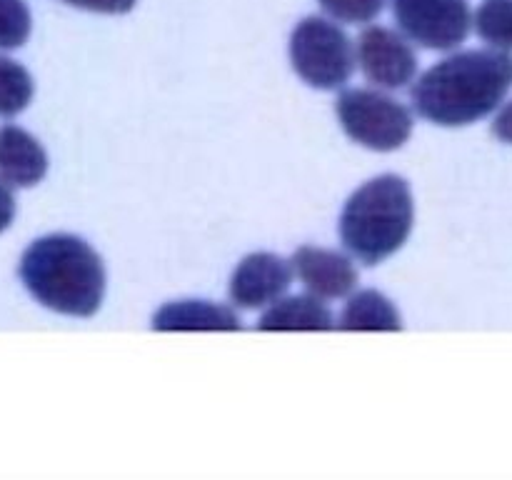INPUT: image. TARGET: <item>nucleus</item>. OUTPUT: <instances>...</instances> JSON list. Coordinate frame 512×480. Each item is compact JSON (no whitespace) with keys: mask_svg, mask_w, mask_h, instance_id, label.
I'll return each instance as SVG.
<instances>
[{"mask_svg":"<svg viewBox=\"0 0 512 480\" xmlns=\"http://www.w3.org/2000/svg\"><path fill=\"white\" fill-rule=\"evenodd\" d=\"M512 88V55L463 50L425 70L410 88L420 118L443 128L478 123L500 108Z\"/></svg>","mask_w":512,"mask_h":480,"instance_id":"1","label":"nucleus"},{"mask_svg":"<svg viewBox=\"0 0 512 480\" xmlns=\"http://www.w3.org/2000/svg\"><path fill=\"white\" fill-rule=\"evenodd\" d=\"M18 273L25 290L60 315L90 318L103 305L105 265L78 235L53 233L33 240Z\"/></svg>","mask_w":512,"mask_h":480,"instance_id":"2","label":"nucleus"},{"mask_svg":"<svg viewBox=\"0 0 512 480\" xmlns=\"http://www.w3.org/2000/svg\"><path fill=\"white\" fill-rule=\"evenodd\" d=\"M415 223L413 190L400 175H378L355 190L340 213V240L355 260L378 265L408 243Z\"/></svg>","mask_w":512,"mask_h":480,"instance_id":"3","label":"nucleus"},{"mask_svg":"<svg viewBox=\"0 0 512 480\" xmlns=\"http://www.w3.org/2000/svg\"><path fill=\"white\" fill-rule=\"evenodd\" d=\"M293 70L318 90H338L353 78L358 50L338 20L308 15L290 35Z\"/></svg>","mask_w":512,"mask_h":480,"instance_id":"4","label":"nucleus"},{"mask_svg":"<svg viewBox=\"0 0 512 480\" xmlns=\"http://www.w3.org/2000/svg\"><path fill=\"white\" fill-rule=\"evenodd\" d=\"M335 113L350 140L378 153L403 148L413 135V113L380 88L343 90Z\"/></svg>","mask_w":512,"mask_h":480,"instance_id":"5","label":"nucleus"},{"mask_svg":"<svg viewBox=\"0 0 512 480\" xmlns=\"http://www.w3.org/2000/svg\"><path fill=\"white\" fill-rule=\"evenodd\" d=\"M400 33L428 50H455L473 28L468 0H390Z\"/></svg>","mask_w":512,"mask_h":480,"instance_id":"6","label":"nucleus"},{"mask_svg":"<svg viewBox=\"0 0 512 480\" xmlns=\"http://www.w3.org/2000/svg\"><path fill=\"white\" fill-rule=\"evenodd\" d=\"M358 68L365 80L380 90H398L408 83H415L418 75V55L403 33L385 25H368L360 33Z\"/></svg>","mask_w":512,"mask_h":480,"instance_id":"7","label":"nucleus"},{"mask_svg":"<svg viewBox=\"0 0 512 480\" xmlns=\"http://www.w3.org/2000/svg\"><path fill=\"white\" fill-rule=\"evenodd\" d=\"M293 263L275 253H253L238 263L230 278V303L243 310L268 308L288 293Z\"/></svg>","mask_w":512,"mask_h":480,"instance_id":"8","label":"nucleus"},{"mask_svg":"<svg viewBox=\"0 0 512 480\" xmlns=\"http://www.w3.org/2000/svg\"><path fill=\"white\" fill-rule=\"evenodd\" d=\"M290 263L305 290L323 300L348 298L358 285V270H355L353 260L338 250L303 245L295 250Z\"/></svg>","mask_w":512,"mask_h":480,"instance_id":"9","label":"nucleus"},{"mask_svg":"<svg viewBox=\"0 0 512 480\" xmlns=\"http://www.w3.org/2000/svg\"><path fill=\"white\" fill-rule=\"evenodd\" d=\"M48 173V155L38 138L18 125L0 128V178L10 188H33Z\"/></svg>","mask_w":512,"mask_h":480,"instance_id":"10","label":"nucleus"},{"mask_svg":"<svg viewBox=\"0 0 512 480\" xmlns=\"http://www.w3.org/2000/svg\"><path fill=\"white\" fill-rule=\"evenodd\" d=\"M155 330H240L235 310L210 300H175L153 315Z\"/></svg>","mask_w":512,"mask_h":480,"instance_id":"11","label":"nucleus"},{"mask_svg":"<svg viewBox=\"0 0 512 480\" xmlns=\"http://www.w3.org/2000/svg\"><path fill=\"white\" fill-rule=\"evenodd\" d=\"M335 318L323 298L308 295H290L275 300L260 315L258 330H333Z\"/></svg>","mask_w":512,"mask_h":480,"instance_id":"12","label":"nucleus"},{"mask_svg":"<svg viewBox=\"0 0 512 480\" xmlns=\"http://www.w3.org/2000/svg\"><path fill=\"white\" fill-rule=\"evenodd\" d=\"M340 330H400L403 318L393 300L378 290H358L348 295L343 315L338 320Z\"/></svg>","mask_w":512,"mask_h":480,"instance_id":"13","label":"nucleus"},{"mask_svg":"<svg viewBox=\"0 0 512 480\" xmlns=\"http://www.w3.org/2000/svg\"><path fill=\"white\" fill-rule=\"evenodd\" d=\"M33 100V78L15 60L0 55V118L23 113Z\"/></svg>","mask_w":512,"mask_h":480,"instance_id":"14","label":"nucleus"},{"mask_svg":"<svg viewBox=\"0 0 512 480\" xmlns=\"http://www.w3.org/2000/svg\"><path fill=\"white\" fill-rule=\"evenodd\" d=\"M480 38L495 50H512V0H485L473 15Z\"/></svg>","mask_w":512,"mask_h":480,"instance_id":"15","label":"nucleus"},{"mask_svg":"<svg viewBox=\"0 0 512 480\" xmlns=\"http://www.w3.org/2000/svg\"><path fill=\"white\" fill-rule=\"evenodd\" d=\"M33 18L25 0H0V50H15L30 38Z\"/></svg>","mask_w":512,"mask_h":480,"instance_id":"16","label":"nucleus"},{"mask_svg":"<svg viewBox=\"0 0 512 480\" xmlns=\"http://www.w3.org/2000/svg\"><path fill=\"white\" fill-rule=\"evenodd\" d=\"M318 3L328 18L350 25L373 23L385 8V0H318Z\"/></svg>","mask_w":512,"mask_h":480,"instance_id":"17","label":"nucleus"},{"mask_svg":"<svg viewBox=\"0 0 512 480\" xmlns=\"http://www.w3.org/2000/svg\"><path fill=\"white\" fill-rule=\"evenodd\" d=\"M63 3L73 5V8H80V10H90V13L123 15V13H130L138 0H63Z\"/></svg>","mask_w":512,"mask_h":480,"instance_id":"18","label":"nucleus"},{"mask_svg":"<svg viewBox=\"0 0 512 480\" xmlns=\"http://www.w3.org/2000/svg\"><path fill=\"white\" fill-rule=\"evenodd\" d=\"M15 218V198H13V190L10 185L0 178V233L5 228H10Z\"/></svg>","mask_w":512,"mask_h":480,"instance_id":"19","label":"nucleus"},{"mask_svg":"<svg viewBox=\"0 0 512 480\" xmlns=\"http://www.w3.org/2000/svg\"><path fill=\"white\" fill-rule=\"evenodd\" d=\"M493 133H495V138H500L503 143L512 145V100L510 103H505L503 108L498 110V115H495Z\"/></svg>","mask_w":512,"mask_h":480,"instance_id":"20","label":"nucleus"}]
</instances>
